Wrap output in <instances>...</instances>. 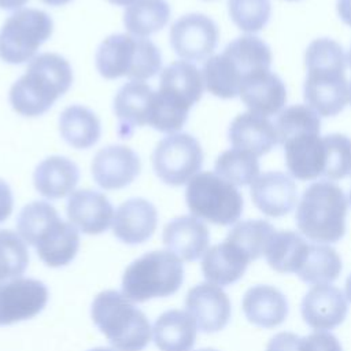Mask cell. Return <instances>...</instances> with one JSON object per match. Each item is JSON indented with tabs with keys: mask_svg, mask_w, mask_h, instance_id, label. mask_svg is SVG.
Wrapping results in <instances>:
<instances>
[{
	"mask_svg": "<svg viewBox=\"0 0 351 351\" xmlns=\"http://www.w3.org/2000/svg\"><path fill=\"white\" fill-rule=\"evenodd\" d=\"M307 77L303 96L306 106L319 117H335L348 103L346 78L347 56L341 45L328 37L311 41L304 53Z\"/></svg>",
	"mask_w": 351,
	"mask_h": 351,
	"instance_id": "6da1fadb",
	"label": "cell"
},
{
	"mask_svg": "<svg viewBox=\"0 0 351 351\" xmlns=\"http://www.w3.org/2000/svg\"><path fill=\"white\" fill-rule=\"evenodd\" d=\"M71 84L73 69L66 58L53 52L38 53L12 84L8 100L19 115L40 117L70 89Z\"/></svg>",
	"mask_w": 351,
	"mask_h": 351,
	"instance_id": "7a4b0ae2",
	"label": "cell"
},
{
	"mask_svg": "<svg viewBox=\"0 0 351 351\" xmlns=\"http://www.w3.org/2000/svg\"><path fill=\"white\" fill-rule=\"evenodd\" d=\"M16 233L33 245L49 267L69 265L80 248L78 229L63 221L56 208L44 200L27 203L18 214Z\"/></svg>",
	"mask_w": 351,
	"mask_h": 351,
	"instance_id": "3957f363",
	"label": "cell"
},
{
	"mask_svg": "<svg viewBox=\"0 0 351 351\" xmlns=\"http://www.w3.org/2000/svg\"><path fill=\"white\" fill-rule=\"evenodd\" d=\"M348 200L332 181L310 184L298 204L295 222L302 234L318 244L337 243L346 233Z\"/></svg>",
	"mask_w": 351,
	"mask_h": 351,
	"instance_id": "277c9868",
	"label": "cell"
},
{
	"mask_svg": "<svg viewBox=\"0 0 351 351\" xmlns=\"http://www.w3.org/2000/svg\"><path fill=\"white\" fill-rule=\"evenodd\" d=\"M90 317L117 351H143L151 340L148 318L118 291L97 293L92 302Z\"/></svg>",
	"mask_w": 351,
	"mask_h": 351,
	"instance_id": "5b68a950",
	"label": "cell"
},
{
	"mask_svg": "<svg viewBox=\"0 0 351 351\" xmlns=\"http://www.w3.org/2000/svg\"><path fill=\"white\" fill-rule=\"evenodd\" d=\"M95 64L106 80L128 77L130 81H145L160 71L162 55L151 40L118 33L100 43Z\"/></svg>",
	"mask_w": 351,
	"mask_h": 351,
	"instance_id": "8992f818",
	"label": "cell"
},
{
	"mask_svg": "<svg viewBox=\"0 0 351 351\" xmlns=\"http://www.w3.org/2000/svg\"><path fill=\"white\" fill-rule=\"evenodd\" d=\"M184 281V266L170 251H149L134 259L123 271L122 293L132 302L144 303L176 293Z\"/></svg>",
	"mask_w": 351,
	"mask_h": 351,
	"instance_id": "52a82bcc",
	"label": "cell"
},
{
	"mask_svg": "<svg viewBox=\"0 0 351 351\" xmlns=\"http://www.w3.org/2000/svg\"><path fill=\"white\" fill-rule=\"evenodd\" d=\"M185 202L193 217L221 226L236 223L244 207L237 186L214 171H200L186 184Z\"/></svg>",
	"mask_w": 351,
	"mask_h": 351,
	"instance_id": "ba28073f",
	"label": "cell"
},
{
	"mask_svg": "<svg viewBox=\"0 0 351 351\" xmlns=\"http://www.w3.org/2000/svg\"><path fill=\"white\" fill-rule=\"evenodd\" d=\"M53 21L43 10L14 11L0 29V59L10 64L29 63L52 36Z\"/></svg>",
	"mask_w": 351,
	"mask_h": 351,
	"instance_id": "9c48e42d",
	"label": "cell"
},
{
	"mask_svg": "<svg viewBox=\"0 0 351 351\" xmlns=\"http://www.w3.org/2000/svg\"><path fill=\"white\" fill-rule=\"evenodd\" d=\"M203 149L189 133H173L163 137L152 154V166L156 177L170 185L188 184L202 169Z\"/></svg>",
	"mask_w": 351,
	"mask_h": 351,
	"instance_id": "30bf717a",
	"label": "cell"
},
{
	"mask_svg": "<svg viewBox=\"0 0 351 351\" xmlns=\"http://www.w3.org/2000/svg\"><path fill=\"white\" fill-rule=\"evenodd\" d=\"M219 30L207 15L192 12L180 16L170 27L169 43L186 62L207 60L218 45Z\"/></svg>",
	"mask_w": 351,
	"mask_h": 351,
	"instance_id": "8fae6325",
	"label": "cell"
},
{
	"mask_svg": "<svg viewBox=\"0 0 351 351\" xmlns=\"http://www.w3.org/2000/svg\"><path fill=\"white\" fill-rule=\"evenodd\" d=\"M47 285L36 278H14L0 284V326L30 319L48 302Z\"/></svg>",
	"mask_w": 351,
	"mask_h": 351,
	"instance_id": "7c38bea8",
	"label": "cell"
},
{
	"mask_svg": "<svg viewBox=\"0 0 351 351\" xmlns=\"http://www.w3.org/2000/svg\"><path fill=\"white\" fill-rule=\"evenodd\" d=\"M321 129H303L278 141L284 147L285 165L291 176L300 181H311L324 176L325 144Z\"/></svg>",
	"mask_w": 351,
	"mask_h": 351,
	"instance_id": "4fadbf2b",
	"label": "cell"
},
{
	"mask_svg": "<svg viewBox=\"0 0 351 351\" xmlns=\"http://www.w3.org/2000/svg\"><path fill=\"white\" fill-rule=\"evenodd\" d=\"M141 162L138 155L126 145H107L96 152L90 171L95 182L106 189L115 191L130 185L140 174Z\"/></svg>",
	"mask_w": 351,
	"mask_h": 351,
	"instance_id": "5bb4252c",
	"label": "cell"
},
{
	"mask_svg": "<svg viewBox=\"0 0 351 351\" xmlns=\"http://www.w3.org/2000/svg\"><path fill=\"white\" fill-rule=\"evenodd\" d=\"M185 307L197 329L204 333H214L223 329L232 314L228 295L219 285L208 281L200 282L188 291Z\"/></svg>",
	"mask_w": 351,
	"mask_h": 351,
	"instance_id": "9a60e30c",
	"label": "cell"
},
{
	"mask_svg": "<svg viewBox=\"0 0 351 351\" xmlns=\"http://www.w3.org/2000/svg\"><path fill=\"white\" fill-rule=\"evenodd\" d=\"M250 192L256 208L273 218L289 214L298 203L296 184L282 171H266L258 176Z\"/></svg>",
	"mask_w": 351,
	"mask_h": 351,
	"instance_id": "2e32d148",
	"label": "cell"
},
{
	"mask_svg": "<svg viewBox=\"0 0 351 351\" xmlns=\"http://www.w3.org/2000/svg\"><path fill=\"white\" fill-rule=\"evenodd\" d=\"M304 322L315 330H330L347 317L348 306L343 292L330 285H314L303 298L300 306Z\"/></svg>",
	"mask_w": 351,
	"mask_h": 351,
	"instance_id": "e0dca14e",
	"label": "cell"
},
{
	"mask_svg": "<svg viewBox=\"0 0 351 351\" xmlns=\"http://www.w3.org/2000/svg\"><path fill=\"white\" fill-rule=\"evenodd\" d=\"M69 222L85 234H100L112 225L114 207L101 192L92 189L74 191L67 200Z\"/></svg>",
	"mask_w": 351,
	"mask_h": 351,
	"instance_id": "ac0fdd59",
	"label": "cell"
},
{
	"mask_svg": "<svg viewBox=\"0 0 351 351\" xmlns=\"http://www.w3.org/2000/svg\"><path fill=\"white\" fill-rule=\"evenodd\" d=\"M156 226V207L143 197L128 199L114 213V236L129 245L141 244L151 239Z\"/></svg>",
	"mask_w": 351,
	"mask_h": 351,
	"instance_id": "d6986e66",
	"label": "cell"
},
{
	"mask_svg": "<svg viewBox=\"0 0 351 351\" xmlns=\"http://www.w3.org/2000/svg\"><path fill=\"white\" fill-rule=\"evenodd\" d=\"M239 96L248 111L266 118L280 114L287 103L285 85L270 70H262L244 78Z\"/></svg>",
	"mask_w": 351,
	"mask_h": 351,
	"instance_id": "ffe728a7",
	"label": "cell"
},
{
	"mask_svg": "<svg viewBox=\"0 0 351 351\" xmlns=\"http://www.w3.org/2000/svg\"><path fill=\"white\" fill-rule=\"evenodd\" d=\"M154 96L155 92L144 81H129L119 88L112 107L122 137H129L136 128L149 126Z\"/></svg>",
	"mask_w": 351,
	"mask_h": 351,
	"instance_id": "44dd1931",
	"label": "cell"
},
{
	"mask_svg": "<svg viewBox=\"0 0 351 351\" xmlns=\"http://www.w3.org/2000/svg\"><path fill=\"white\" fill-rule=\"evenodd\" d=\"M162 240L167 251L181 261L192 262L202 258L208 250L210 232L202 219L193 215H181L166 223Z\"/></svg>",
	"mask_w": 351,
	"mask_h": 351,
	"instance_id": "7402d4cb",
	"label": "cell"
},
{
	"mask_svg": "<svg viewBox=\"0 0 351 351\" xmlns=\"http://www.w3.org/2000/svg\"><path fill=\"white\" fill-rule=\"evenodd\" d=\"M228 137L233 148L247 151L256 158L267 154L278 144L274 123L251 111L239 114L230 122Z\"/></svg>",
	"mask_w": 351,
	"mask_h": 351,
	"instance_id": "603a6c76",
	"label": "cell"
},
{
	"mask_svg": "<svg viewBox=\"0 0 351 351\" xmlns=\"http://www.w3.org/2000/svg\"><path fill=\"white\" fill-rule=\"evenodd\" d=\"M78 180V166L71 159L60 155H52L43 159L33 173L36 191L49 200L70 196L74 192Z\"/></svg>",
	"mask_w": 351,
	"mask_h": 351,
	"instance_id": "cb8c5ba5",
	"label": "cell"
},
{
	"mask_svg": "<svg viewBox=\"0 0 351 351\" xmlns=\"http://www.w3.org/2000/svg\"><path fill=\"white\" fill-rule=\"evenodd\" d=\"M241 307L245 318L261 328H274L288 315L285 295L271 285H254L243 296Z\"/></svg>",
	"mask_w": 351,
	"mask_h": 351,
	"instance_id": "d4e9b609",
	"label": "cell"
},
{
	"mask_svg": "<svg viewBox=\"0 0 351 351\" xmlns=\"http://www.w3.org/2000/svg\"><path fill=\"white\" fill-rule=\"evenodd\" d=\"M250 262L236 245L223 240L204 252L202 273L208 282L225 287L240 280Z\"/></svg>",
	"mask_w": 351,
	"mask_h": 351,
	"instance_id": "484cf974",
	"label": "cell"
},
{
	"mask_svg": "<svg viewBox=\"0 0 351 351\" xmlns=\"http://www.w3.org/2000/svg\"><path fill=\"white\" fill-rule=\"evenodd\" d=\"M197 326L188 311L167 310L152 328L154 343L159 351H192Z\"/></svg>",
	"mask_w": 351,
	"mask_h": 351,
	"instance_id": "4316f807",
	"label": "cell"
},
{
	"mask_svg": "<svg viewBox=\"0 0 351 351\" xmlns=\"http://www.w3.org/2000/svg\"><path fill=\"white\" fill-rule=\"evenodd\" d=\"M221 53L226 58L234 74L240 80V86L243 80L248 75L262 70H270L273 58L269 45L252 34L234 38Z\"/></svg>",
	"mask_w": 351,
	"mask_h": 351,
	"instance_id": "83f0119b",
	"label": "cell"
},
{
	"mask_svg": "<svg viewBox=\"0 0 351 351\" xmlns=\"http://www.w3.org/2000/svg\"><path fill=\"white\" fill-rule=\"evenodd\" d=\"M59 132L73 148L88 149L99 141L101 125L92 110L81 104H71L59 115Z\"/></svg>",
	"mask_w": 351,
	"mask_h": 351,
	"instance_id": "f1b7e54d",
	"label": "cell"
},
{
	"mask_svg": "<svg viewBox=\"0 0 351 351\" xmlns=\"http://www.w3.org/2000/svg\"><path fill=\"white\" fill-rule=\"evenodd\" d=\"M170 5L166 0H137L123 12V25L129 34L147 38L162 30L170 19Z\"/></svg>",
	"mask_w": 351,
	"mask_h": 351,
	"instance_id": "f546056e",
	"label": "cell"
},
{
	"mask_svg": "<svg viewBox=\"0 0 351 351\" xmlns=\"http://www.w3.org/2000/svg\"><path fill=\"white\" fill-rule=\"evenodd\" d=\"M308 243L292 230H281L271 237L265 256L271 269L278 273H298L306 254Z\"/></svg>",
	"mask_w": 351,
	"mask_h": 351,
	"instance_id": "4dcf8cb0",
	"label": "cell"
},
{
	"mask_svg": "<svg viewBox=\"0 0 351 351\" xmlns=\"http://www.w3.org/2000/svg\"><path fill=\"white\" fill-rule=\"evenodd\" d=\"M159 86L180 95L193 106L203 95L204 80L192 62L176 60L160 71Z\"/></svg>",
	"mask_w": 351,
	"mask_h": 351,
	"instance_id": "1f68e13d",
	"label": "cell"
},
{
	"mask_svg": "<svg viewBox=\"0 0 351 351\" xmlns=\"http://www.w3.org/2000/svg\"><path fill=\"white\" fill-rule=\"evenodd\" d=\"M341 271V259L335 248L326 244H308L306 258L298 270L302 281L313 285L330 284Z\"/></svg>",
	"mask_w": 351,
	"mask_h": 351,
	"instance_id": "d6a6232c",
	"label": "cell"
},
{
	"mask_svg": "<svg viewBox=\"0 0 351 351\" xmlns=\"http://www.w3.org/2000/svg\"><path fill=\"white\" fill-rule=\"evenodd\" d=\"M276 229L265 219H247L236 222L229 230L226 241L236 245L250 261L265 255Z\"/></svg>",
	"mask_w": 351,
	"mask_h": 351,
	"instance_id": "836d02e7",
	"label": "cell"
},
{
	"mask_svg": "<svg viewBox=\"0 0 351 351\" xmlns=\"http://www.w3.org/2000/svg\"><path fill=\"white\" fill-rule=\"evenodd\" d=\"M214 173L236 186L251 185L259 176V162L247 151L230 148L217 158Z\"/></svg>",
	"mask_w": 351,
	"mask_h": 351,
	"instance_id": "e575fe53",
	"label": "cell"
},
{
	"mask_svg": "<svg viewBox=\"0 0 351 351\" xmlns=\"http://www.w3.org/2000/svg\"><path fill=\"white\" fill-rule=\"evenodd\" d=\"M29 265V251L21 236L0 229V284L21 277Z\"/></svg>",
	"mask_w": 351,
	"mask_h": 351,
	"instance_id": "d590c367",
	"label": "cell"
},
{
	"mask_svg": "<svg viewBox=\"0 0 351 351\" xmlns=\"http://www.w3.org/2000/svg\"><path fill=\"white\" fill-rule=\"evenodd\" d=\"M204 88L219 99H233L239 96L240 81L222 53L210 56L203 64Z\"/></svg>",
	"mask_w": 351,
	"mask_h": 351,
	"instance_id": "8d00e7d4",
	"label": "cell"
},
{
	"mask_svg": "<svg viewBox=\"0 0 351 351\" xmlns=\"http://www.w3.org/2000/svg\"><path fill=\"white\" fill-rule=\"evenodd\" d=\"M325 144L324 176L328 181H337L351 174V138L332 133L322 136Z\"/></svg>",
	"mask_w": 351,
	"mask_h": 351,
	"instance_id": "74e56055",
	"label": "cell"
},
{
	"mask_svg": "<svg viewBox=\"0 0 351 351\" xmlns=\"http://www.w3.org/2000/svg\"><path fill=\"white\" fill-rule=\"evenodd\" d=\"M232 22L245 33L262 30L270 18V0H228Z\"/></svg>",
	"mask_w": 351,
	"mask_h": 351,
	"instance_id": "f35d334b",
	"label": "cell"
},
{
	"mask_svg": "<svg viewBox=\"0 0 351 351\" xmlns=\"http://www.w3.org/2000/svg\"><path fill=\"white\" fill-rule=\"evenodd\" d=\"M299 351H343L335 335L326 330H315L300 339Z\"/></svg>",
	"mask_w": 351,
	"mask_h": 351,
	"instance_id": "ab89813d",
	"label": "cell"
},
{
	"mask_svg": "<svg viewBox=\"0 0 351 351\" xmlns=\"http://www.w3.org/2000/svg\"><path fill=\"white\" fill-rule=\"evenodd\" d=\"M300 339L296 333L280 332L269 340L266 351H299Z\"/></svg>",
	"mask_w": 351,
	"mask_h": 351,
	"instance_id": "60d3db41",
	"label": "cell"
},
{
	"mask_svg": "<svg viewBox=\"0 0 351 351\" xmlns=\"http://www.w3.org/2000/svg\"><path fill=\"white\" fill-rule=\"evenodd\" d=\"M14 196L10 185L0 178V223L4 222L12 213Z\"/></svg>",
	"mask_w": 351,
	"mask_h": 351,
	"instance_id": "b9f144b4",
	"label": "cell"
},
{
	"mask_svg": "<svg viewBox=\"0 0 351 351\" xmlns=\"http://www.w3.org/2000/svg\"><path fill=\"white\" fill-rule=\"evenodd\" d=\"M336 8L340 19L346 25L351 26V0H337Z\"/></svg>",
	"mask_w": 351,
	"mask_h": 351,
	"instance_id": "7bdbcfd3",
	"label": "cell"
},
{
	"mask_svg": "<svg viewBox=\"0 0 351 351\" xmlns=\"http://www.w3.org/2000/svg\"><path fill=\"white\" fill-rule=\"evenodd\" d=\"M29 0H0V8L7 11L21 10Z\"/></svg>",
	"mask_w": 351,
	"mask_h": 351,
	"instance_id": "ee69618b",
	"label": "cell"
},
{
	"mask_svg": "<svg viewBox=\"0 0 351 351\" xmlns=\"http://www.w3.org/2000/svg\"><path fill=\"white\" fill-rule=\"evenodd\" d=\"M44 4L52 5V7H59V5H64L67 3H70L71 0H41Z\"/></svg>",
	"mask_w": 351,
	"mask_h": 351,
	"instance_id": "f6af8a7d",
	"label": "cell"
},
{
	"mask_svg": "<svg viewBox=\"0 0 351 351\" xmlns=\"http://www.w3.org/2000/svg\"><path fill=\"white\" fill-rule=\"evenodd\" d=\"M108 3H111V4H114V5H119V7H128V5H130V4H133L134 1H137V0H107Z\"/></svg>",
	"mask_w": 351,
	"mask_h": 351,
	"instance_id": "bcb514c9",
	"label": "cell"
},
{
	"mask_svg": "<svg viewBox=\"0 0 351 351\" xmlns=\"http://www.w3.org/2000/svg\"><path fill=\"white\" fill-rule=\"evenodd\" d=\"M346 298L351 302V274L347 277L346 281Z\"/></svg>",
	"mask_w": 351,
	"mask_h": 351,
	"instance_id": "7dc6e473",
	"label": "cell"
},
{
	"mask_svg": "<svg viewBox=\"0 0 351 351\" xmlns=\"http://www.w3.org/2000/svg\"><path fill=\"white\" fill-rule=\"evenodd\" d=\"M88 351H117V350L107 348V347H96V348H92V350H88Z\"/></svg>",
	"mask_w": 351,
	"mask_h": 351,
	"instance_id": "c3c4849f",
	"label": "cell"
},
{
	"mask_svg": "<svg viewBox=\"0 0 351 351\" xmlns=\"http://www.w3.org/2000/svg\"><path fill=\"white\" fill-rule=\"evenodd\" d=\"M348 92H350V93H348V101L351 103V82L348 84Z\"/></svg>",
	"mask_w": 351,
	"mask_h": 351,
	"instance_id": "681fc988",
	"label": "cell"
},
{
	"mask_svg": "<svg viewBox=\"0 0 351 351\" xmlns=\"http://www.w3.org/2000/svg\"><path fill=\"white\" fill-rule=\"evenodd\" d=\"M197 351H218V350H214V348H200Z\"/></svg>",
	"mask_w": 351,
	"mask_h": 351,
	"instance_id": "f907efd6",
	"label": "cell"
},
{
	"mask_svg": "<svg viewBox=\"0 0 351 351\" xmlns=\"http://www.w3.org/2000/svg\"><path fill=\"white\" fill-rule=\"evenodd\" d=\"M350 203H351V191H350Z\"/></svg>",
	"mask_w": 351,
	"mask_h": 351,
	"instance_id": "816d5d0a",
	"label": "cell"
},
{
	"mask_svg": "<svg viewBox=\"0 0 351 351\" xmlns=\"http://www.w3.org/2000/svg\"><path fill=\"white\" fill-rule=\"evenodd\" d=\"M288 1H296V0H288Z\"/></svg>",
	"mask_w": 351,
	"mask_h": 351,
	"instance_id": "f5cc1de1",
	"label": "cell"
}]
</instances>
